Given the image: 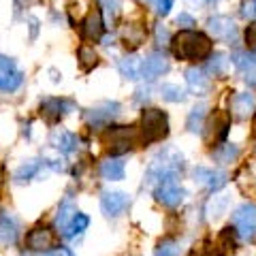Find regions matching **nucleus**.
Masks as SVG:
<instances>
[{
	"mask_svg": "<svg viewBox=\"0 0 256 256\" xmlns=\"http://www.w3.org/2000/svg\"><path fill=\"white\" fill-rule=\"evenodd\" d=\"M175 58L188 60V62H201L212 56V38L198 30L184 28L171 41Z\"/></svg>",
	"mask_w": 256,
	"mask_h": 256,
	"instance_id": "1",
	"label": "nucleus"
},
{
	"mask_svg": "<svg viewBox=\"0 0 256 256\" xmlns=\"http://www.w3.org/2000/svg\"><path fill=\"white\" fill-rule=\"evenodd\" d=\"M169 134V118L160 109H146L141 114V143L150 146V143L162 141Z\"/></svg>",
	"mask_w": 256,
	"mask_h": 256,
	"instance_id": "2",
	"label": "nucleus"
},
{
	"mask_svg": "<svg viewBox=\"0 0 256 256\" xmlns=\"http://www.w3.org/2000/svg\"><path fill=\"white\" fill-rule=\"evenodd\" d=\"M154 182L156 184V190L154 194L156 198L162 205L166 207H178L184 196H186V192H184V188L180 186V180H178V171H169V173H162L160 178H156Z\"/></svg>",
	"mask_w": 256,
	"mask_h": 256,
	"instance_id": "3",
	"label": "nucleus"
},
{
	"mask_svg": "<svg viewBox=\"0 0 256 256\" xmlns=\"http://www.w3.org/2000/svg\"><path fill=\"white\" fill-rule=\"evenodd\" d=\"M102 143L107 146V150L114 156L124 154L132 148L134 143V130L130 126H109L105 134H102Z\"/></svg>",
	"mask_w": 256,
	"mask_h": 256,
	"instance_id": "4",
	"label": "nucleus"
},
{
	"mask_svg": "<svg viewBox=\"0 0 256 256\" xmlns=\"http://www.w3.org/2000/svg\"><path fill=\"white\" fill-rule=\"evenodd\" d=\"M233 226L242 239L254 242L256 239V205L254 203H244L237 207L233 214Z\"/></svg>",
	"mask_w": 256,
	"mask_h": 256,
	"instance_id": "5",
	"label": "nucleus"
},
{
	"mask_svg": "<svg viewBox=\"0 0 256 256\" xmlns=\"http://www.w3.org/2000/svg\"><path fill=\"white\" fill-rule=\"evenodd\" d=\"M230 128V116L226 111H214V116L210 118V122L205 126V141L207 146H216L218 141L226 139V132Z\"/></svg>",
	"mask_w": 256,
	"mask_h": 256,
	"instance_id": "6",
	"label": "nucleus"
},
{
	"mask_svg": "<svg viewBox=\"0 0 256 256\" xmlns=\"http://www.w3.org/2000/svg\"><path fill=\"white\" fill-rule=\"evenodd\" d=\"M207 28H210L214 38H218L222 43H235L237 41L239 30L235 26V22L230 18H226V15H216V18H212L207 22Z\"/></svg>",
	"mask_w": 256,
	"mask_h": 256,
	"instance_id": "7",
	"label": "nucleus"
},
{
	"mask_svg": "<svg viewBox=\"0 0 256 256\" xmlns=\"http://www.w3.org/2000/svg\"><path fill=\"white\" fill-rule=\"evenodd\" d=\"M56 244H58V237H56V233L50 226H36L26 235L28 250H34V252H47L56 248Z\"/></svg>",
	"mask_w": 256,
	"mask_h": 256,
	"instance_id": "8",
	"label": "nucleus"
},
{
	"mask_svg": "<svg viewBox=\"0 0 256 256\" xmlns=\"http://www.w3.org/2000/svg\"><path fill=\"white\" fill-rule=\"evenodd\" d=\"M24 77L22 70L15 66V62L11 58L0 56V90L2 92H15L22 86Z\"/></svg>",
	"mask_w": 256,
	"mask_h": 256,
	"instance_id": "9",
	"label": "nucleus"
},
{
	"mask_svg": "<svg viewBox=\"0 0 256 256\" xmlns=\"http://www.w3.org/2000/svg\"><path fill=\"white\" fill-rule=\"evenodd\" d=\"M79 32H82V38L84 41H90V43H96L100 41L102 32H105V24H102V15L100 11H90L86 15V20L82 22L79 26Z\"/></svg>",
	"mask_w": 256,
	"mask_h": 256,
	"instance_id": "10",
	"label": "nucleus"
},
{
	"mask_svg": "<svg viewBox=\"0 0 256 256\" xmlns=\"http://www.w3.org/2000/svg\"><path fill=\"white\" fill-rule=\"evenodd\" d=\"M120 36H122V43H124L126 50L128 52H134V50H139V47L146 43L148 28L143 26L141 22H130V24H126V26L122 28Z\"/></svg>",
	"mask_w": 256,
	"mask_h": 256,
	"instance_id": "11",
	"label": "nucleus"
},
{
	"mask_svg": "<svg viewBox=\"0 0 256 256\" xmlns=\"http://www.w3.org/2000/svg\"><path fill=\"white\" fill-rule=\"evenodd\" d=\"M128 203H130V198H128V194H124V192H102L100 196V210L105 216H111V218H116V216L122 214Z\"/></svg>",
	"mask_w": 256,
	"mask_h": 256,
	"instance_id": "12",
	"label": "nucleus"
},
{
	"mask_svg": "<svg viewBox=\"0 0 256 256\" xmlns=\"http://www.w3.org/2000/svg\"><path fill=\"white\" fill-rule=\"evenodd\" d=\"M118 114H120V105H118V102H102V105L86 111V122L90 126L98 128V126L109 124Z\"/></svg>",
	"mask_w": 256,
	"mask_h": 256,
	"instance_id": "13",
	"label": "nucleus"
},
{
	"mask_svg": "<svg viewBox=\"0 0 256 256\" xmlns=\"http://www.w3.org/2000/svg\"><path fill=\"white\" fill-rule=\"evenodd\" d=\"M194 180L205 186L207 190H220L226 186V173L224 171H218V169H207V166H196L194 169Z\"/></svg>",
	"mask_w": 256,
	"mask_h": 256,
	"instance_id": "14",
	"label": "nucleus"
},
{
	"mask_svg": "<svg viewBox=\"0 0 256 256\" xmlns=\"http://www.w3.org/2000/svg\"><path fill=\"white\" fill-rule=\"evenodd\" d=\"M169 70V60H166L164 54L160 52H152L146 60H143V66H141V75L146 79H156L162 73Z\"/></svg>",
	"mask_w": 256,
	"mask_h": 256,
	"instance_id": "15",
	"label": "nucleus"
},
{
	"mask_svg": "<svg viewBox=\"0 0 256 256\" xmlns=\"http://www.w3.org/2000/svg\"><path fill=\"white\" fill-rule=\"evenodd\" d=\"M230 111L237 120H246L248 116H252L256 111V96L250 92H239L230 100Z\"/></svg>",
	"mask_w": 256,
	"mask_h": 256,
	"instance_id": "16",
	"label": "nucleus"
},
{
	"mask_svg": "<svg viewBox=\"0 0 256 256\" xmlns=\"http://www.w3.org/2000/svg\"><path fill=\"white\" fill-rule=\"evenodd\" d=\"M233 62H235V66L242 70V75H244L246 82L256 84V54L235 52L233 54Z\"/></svg>",
	"mask_w": 256,
	"mask_h": 256,
	"instance_id": "17",
	"label": "nucleus"
},
{
	"mask_svg": "<svg viewBox=\"0 0 256 256\" xmlns=\"http://www.w3.org/2000/svg\"><path fill=\"white\" fill-rule=\"evenodd\" d=\"M18 239V220L11 214L0 212V248L11 246Z\"/></svg>",
	"mask_w": 256,
	"mask_h": 256,
	"instance_id": "18",
	"label": "nucleus"
},
{
	"mask_svg": "<svg viewBox=\"0 0 256 256\" xmlns=\"http://www.w3.org/2000/svg\"><path fill=\"white\" fill-rule=\"evenodd\" d=\"M237 250V230L235 226H226L218 235V242H216V252L220 256H233Z\"/></svg>",
	"mask_w": 256,
	"mask_h": 256,
	"instance_id": "19",
	"label": "nucleus"
},
{
	"mask_svg": "<svg viewBox=\"0 0 256 256\" xmlns=\"http://www.w3.org/2000/svg\"><path fill=\"white\" fill-rule=\"evenodd\" d=\"M64 105H66V102L60 100V98H45L41 102V116L50 124L60 122V118L64 116Z\"/></svg>",
	"mask_w": 256,
	"mask_h": 256,
	"instance_id": "20",
	"label": "nucleus"
},
{
	"mask_svg": "<svg viewBox=\"0 0 256 256\" xmlns=\"http://www.w3.org/2000/svg\"><path fill=\"white\" fill-rule=\"evenodd\" d=\"M186 82L194 94H207V90H210V77H205V73L201 68H188Z\"/></svg>",
	"mask_w": 256,
	"mask_h": 256,
	"instance_id": "21",
	"label": "nucleus"
},
{
	"mask_svg": "<svg viewBox=\"0 0 256 256\" xmlns=\"http://www.w3.org/2000/svg\"><path fill=\"white\" fill-rule=\"evenodd\" d=\"M124 162L120 158H107L105 162L100 164V175L102 180H109V182H120L124 180Z\"/></svg>",
	"mask_w": 256,
	"mask_h": 256,
	"instance_id": "22",
	"label": "nucleus"
},
{
	"mask_svg": "<svg viewBox=\"0 0 256 256\" xmlns=\"http://www.w3.org/2000/svg\"><path fill=\"white\" fill-rule=\"evenodd\" d=\"M52 146H56V150L62 152V154H70L77 146V139H75V134L68 130H56L52 137Z\"/></svg>",
	"mask_w": 256,
	"mask_h": 256,
	"instance_id": "23",
	"label": "nucleus"
},
{
	"mask_svg": "<svg viewBox=\"0 0 256 256\" xmlns=\"http://www.w3.org/2000/svg\"><path fill=\"white\" fill-rule=\"evenodd\" d=\"M141 66H143V62L139 58H134V56H126V58H122L118 64L120 73H122L126 79H139Z\"/></svg>",
	"mask_w": 256,
	"mask_h": 256,
	"instance_id": "24",
	"label": "nucleus"
},
{
	"mask_svg": "<svg viewBox=\"0 0 256 256\" xmlns=\"http://www.w3.org/2000/svg\"><path fill=\"white\" fill-rule=\"evenodd\" d=\"M88 224H90V218H88L86 214H75L73 218H70V222L64 226V237H68V239H73L77 235H82L84 230L88 228Z\"/></svg>",
	"mask_w": 256,
	"mask_h": 256,
	"instance_id": "25",
	"label": "nucleus"
},
{
	"mask_svg": "<svg viewBox=\"0 0 256 256\" xmlns=\"http://www.w3.org/2000/svg\"><path fill=\"white\" fill-rule=\"evenodd\" d=\"M77 58H79V66H82V70H86V73H90L96 64H98V54H96L94 47H90V45L79 47Z\"/></svg>",
	"mask_w": 256,
	"mask_h": 256,
	"instance_id": "26",
	"label": "nucleus"
},
{
	"mask_svg": "<svg viewBox=\"0 0 256 256\" xmlns=\"http://www.w3.org/2000/svg\"><path fill=\"white\" fill-rule=\"evenodd\" d=\"M38 169H41V162H38V160H28V162H24V164L18 166V171H15L13 178H15V182H20V184L30 182L38 173Z\"/></svg>",
	"mask_w": 256,
	"mask_h": 256,
	"instance_id": "27",
	"label": "nucleus"
},
{
	"mask_svg": "<svg viewBox=\"0 0 256 256\" xmlns=\"http://www.w3.org/2000/svg\"><path fill=\"white\" fill-rule=\"evenodd\" d=\"M237 156H239V148L233 146V143H224V146H218L214 150V158L222 164L233 162V160H237Z\"/></svg>",
	"mask_w": 256,
	"mask_h": 256,
	"instance_id": "28",
	"label": "nucleus"
},
{
	"mask_svg": "<svg viewBox=\"0 0 256 256\" xmlns=\"http://www.w3.org/2000/svg\"><path fill=\"white\" fill-rule=\"evenodd\" d=\"M77 214V210H75V205L68 201H64L62 205H60V210H58V216H56V224H58V228L60 230H64V226H66V224L70 222V218H73V216Z\"/></svg>",
	"mask_w": 256,
	"mask_h": 256,
	"instance_id": "29",
	"label": "nucleus"
},
{
	"mask_svg": "<svg viewBox=\"0 0 256 256\" xmlns=\"http://www.w3.org/2000/svg\"><path fill=\"white\" fill-rule=\"evenodd\" d=\"M226 66H228V60L224 54H214L210 56V64H207V68H210V73L214 77H222L226 73Z\"/></svg>",
	"mask_w": 256,
	"mask_h": 256,
	"instance_id": "30",
	"label": "nucleus"
},
{
	"mask_svg": "<svg viewBox=\"0 0 256 256\" xmlns=\"http://www.w3.org/2000/svg\"><path fill=\"white\" fill-rule=\"evenodd\" d=\"M205 105H198V107H194L190 111V116H188V122H186V126H188V130H192V132H196V130H201L203 128V118H205Z\"/></svg>",
	"mask_w": 256,
	"mask_h": 256,
	"instance_id": "31",
	"label": "nucleus"
},
{
	"mask_svg": "<svg viewBox=\"0 0 256 256\" xmlns=\"http://www.w3.org/2000/svg\"><path fill=\"white\" fill-rule=\"evenodd\" d=\"M160 94H162L164 100H171V102H182L184 98H186L184 90L180 86H175V84H164L162 88H160Z\"/></svg>",
	"mask_w": 256,
	"mask_h": 256,
	"instance_id": "32",
	"label": "nucleus"
},
{
	"mask_svg": "<svg viewBox=\"0 0 256 256\" xmlns=\"http://www.w3.org/2000/svg\"><path fill=\"white\" fill-rule=\"evenodd\" d=\"M154 256H182V246L178 242H171V239H166V242H160Z\"/></svg>",
	"mask_w": 256,
	"mask_h": 256,
	"instance_id": "33",
	"label": "nucleus"
},
{
	"mask_svg": "<svg viewBox=\"0 0 256 256\" xmlns=\"http://www.w3.org/2000/svg\"><path fill=\"white\" fill-rule=\"evenodd\" d=\"M102 9H105V15L109 22H116L120 15V0H100Z\"/></svg>",
	"mask_w": 256,
	"mask_h": 256,
	"instance_id": "34",
	"label": "nucleus"
},
{
	"mask_svg": "<svg viewBox=\"0 0 256 256\" xmlns=\"http://www.w3.org/2000/svg\"><path fill=\"white\" fill-rule=\"evenodd\" d=\"M246 43H248V47L256 54V22L254 24H250L248 26V30H246Z\"/></svg>",
	"mask_w": 256,
	"mask_h": 256,
	"instance_id": "35",
	"label": "nucleus"
},
{
	"mask_svg": "<svg viewBox=\"0 0 256 256\" xmlns=\"http://www.w3.org/2000/svg\"><path fill=\"white\" fill-rule=\"evenodd\" d=\"M171 6H173V0H156L154 9H156L158 15H166L171 11Z\"/></svg>",
	"mask_w": 256,
	"mask_h": 256,
	"instance_id": "36",
	"label": "nucleus"
},
{
	"mask_svg": "<svg viewBox=\"0 0 256 256\" xmlns=\"http://www.w3.org/2000/svg\"><path fill=\"white\" fill-rule=\"evenodd\" d=\"M178 24H180V26H184V28H192V26H196L194 18H192V15H188V13H180V15H178Z\"/></svg>",
	"mask_w": 256,
	"mask_h": 256,
	"instance_id": "37",
	"label": "nucleus"
},
{
	"mask_svg": "<svg viewBox=\"0 0 256 256\" xmlns=\"http://www.w3.org/2000/svg\"><path fill=\"white\" fill-rule=\"evenodd\" d=\"M156 36H158V41H160V45H166L169 43V30L166 28H162V26H158V30H156Z\"/></svg>",
	"mask_w": 256,
	"mask_h": 256,
	"instance_id": "38",
	"label": "nucleus"
},
{
	"mask_svg": "<svg viewBox=\"0 0 256 256\" xmlns=\"http://www.w3.org/2000/svg\"><path fill=\"white\" fill-rule=\"evenodd\" d=\"M47 256H73V252H70L68 248H56V250H52Z\"/></svg>",
	"mask_w": 256,
	"mask_h": 256,
	"instance_id": "39",
	"label": "nucleus"
},
{
	"mask_svg": "<svg viewBox=\"0 0 256 256\" xmlns=\"http://www.w3.org/2000/svg\"><path fill=\"white\" fill-rule=\"evenodd\" d=\"M141 4H150V6H154L156 4V0H139Z\"/></svg>",
	"mask_w": 256,
	"mask_h": 256,
	"instance_id": "40",
	"label": "nucleus"
},
{
	"mask_svg": "<svg viewBox=\"0 0 256 256\" xmlns=\"http://www.w3.org/2000/svg\"><path fill=\"white\" fill-rule=\"evenodd\" d=\"M252 128H254V134H256V116H254V124H252Z\"/></svg>",
	"mask_w": 256,
	"mask_h": 256,
	"instance_id": "41",
	"label": "nucleus"
},
{
	"mask_svg": "<svg viewBox=\"0 0 256 256\" xmlns=\"http://www.w3.org/2000/svg\"><path fill=\"white\" fill-rule=\"evenodd\" d=\"M18 2H28V0H18Z\"/></svg>",
	"mask_w": 256,
	"mask_h": 256,
	"instance_id": "42",
	"label": "nucleus"
},
{
	"mask_svg": "<svg viewBox=\"0 0 256 256\" xmlns=\"http://www.w3.org/2000/svg\"><path fill=\"white\" fill-rule=\"evenodd\" d=\"M254 13H256V0H254Z\"/></svg>",
	"mask_w": 256,
	"mask_h": 256,
	"instance_id": "43",
	"label": "nucleus"
},
{
	"mask_svg": "<svg viewBox=\"0 0 256 256\" xmlns=\"http://www.w3.org/2000/svg\"><path fill=\"white\" fill-rule=\"evenodd\" d=\"M0 178H2V175H0ZM0 186H2V180H0Z\"/></svg>",
	"mask_w": 256,
	"mask_h": 256,
	"instance_id": "44",
	"label": "nucleus"
},
{
	"mask_svg": "<svg viewBox=\"0 0 256 256\" xmlns=\"http://www.w3.org/2000/svg\"><path fill=\"white\" fill-rule=\"evenodd\" d=\"M210 2H216V0H210Z\"/></svg>",
	"mask_w": 256,
	"mask_h": 256,
	"instance_id": "45",
	"label": "nucleus"
}]
</instances>
